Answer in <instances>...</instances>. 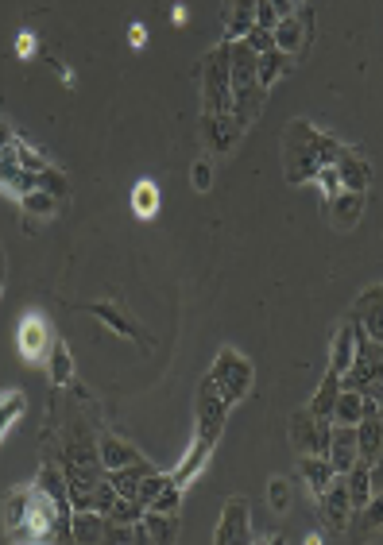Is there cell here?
I'll use <instances>...</instances> for the list:
<instances>
[{"label": "cell", "mask_w": 383, "mask_h": 545, "mask_svg": "<svg viewBox=\"0 0 383 545\" xmlns=\"http://www.w3.org/2000/svg\"><path fill=\"white\" fill-rule=\"evenodd\" d=\"M341 147L345 144H337L333 136L318 132L310 120H291L287 136H283V171H287V182H295V186L314 182L322 167L337 163Z\"/></svg>", "instance_id": "6da1fadb"}, {"label": "cell", "mask_w": 383, "mask_h": 545, "mask_svg": "<svg viewBox=\"0 0 383 545\" xmlns=\"http://www.w3.org/2000/svg\"><path fill=\"white\" fill-rule=\"evenodd\" d=\"M229 82H233L236 124L252 128V120L264 113L267 89L260 86V55L244 39H229Z\"/></svg>", "instance_id": "7a4b0ae2"}, {"label": "cell", "mask_w": 383, "mask_h": 545, "mask_svg": "<svg viewBox=\"0 0 383 545\" xmlns=\"http://www.w3.org/2000/svg\"><path fill=\"white\" fill-rule=\"evenodd\" d=\"M198 86H202V113L221 116L233 113V82H229V39L209 47L198 66Z\"/></svg>", "instance_id": "3957f363"}, {"label": "cell", "mask_w": 383, "mask_h": 545, "mask_svg": "<svg viewBox=\"0 0 383 545\" xmlns=\"http://www.w3.org/2000/svg\"><path fill=\"white\" fill-rule=\"evenodd\" d=\"M209 379H213V387L221 391V399L236 406V402L244 399L248 391H252V360L248 356H240L236 348H221L217 352V360H213V368H209Z\"/></svg>", "instance_id": "277c9868"}, {"label": "cell", "mask_w": 383, "mask_h": 545, "mask_svg": "<svg viewBox=\"0 0 383 545\" xmlns=\"http://www.w3.org/2000/svg\"><path fill=\"white\" fill-rule=\"evenodd\" d=\"M225 418H229V402L221 399V391L213 387V379L206 375V379L198 383V395H194V422H198V433H194V437L217 445L221 433H225Z\"/></svg>", "instance_id": "5b68a950"}, {"label": "cell", "mask_w": 383, "mask_h": 545, "mask_svg": "<svg viewBox=\"0 0 383 545\" xmlns=\"http://www.w3.org/2000/svg\"><path fill=\"white\" fill-rule=\"evenodd\" d=\"M380 379H383V345L356 329V356H353V364H349V372L341 375V383L353 387V391H368V387H376Z\"/></svg>", "instance_id": "8992f818"}, {"label": "cell", "mask_w": 383, "mask_h": 545, "mask_svg": "<svg viewBox=\"0 0 383 545\" xmlns=\"http://www.w3.org/2000/svg\"><path fill=\"white\" fill-rule=\"evenodd\" d=\"M16 345H20V356H24L28 364H47V352L55 345V333H51L47 317L39 314V310H28V314L20 317V325H16Z\"/></svg>", "instance_id": "52a82bcc"}, {"label": "cell", "mask_w": 383, "mask_h": 545, "mask_svg": "<svg viewBox=\"0 0 383 545\" xmlns=\"http://www.w3.org/2000/svg\"><path fill=\"white\" fill-rule=\"evenodd\" d=\"M329 433H333V422L329 418H318L310 410H298L291 418V445L298 453H329Z\"/></svg>", "instance_id": "ba28073f"}, {"label": "cell", "mask_w": 383, "mask_h": 545, "mask_svg": "<svg viewBox=\"0 0 383 545\" xmlns=\"http://www.w3.org/2000/svg\"><path fill=\"white\" fill-rule=\"evenodd\" d=\"M349 515H353L349 488H345V476H337V480L318 495V518H322L325 530L341 534V530H349Z\"/></svg>", "instance_id": "9c48e42d"}, {"label": "cell", "mask_w": 383, "mask_h": 545, "mask_svg": "<svg viewBox=\"0 0 383 545\" xmlns=\"http://www.w3.org/2000/svg\"><path fill=\"white\" fill-rule=\"evenodd\" d=\"M217 545H248L256 542L252 534V515H248V503L244 499H229L225 511H221V522H217V534H213Z\"/></svg>", "instance_id": "30bf717a"}, {"label": "cell", "mask_w": 383, "mask_h": 545, "mask_svg": "<svg viewBox=\"0 0 383 545\" xmlns=\"http://www.w3.org/2000/svg\"><path fill=\"white\" fill-rule=\"evenodd\" d=\"M271 39H275V47H279L283 55H302V51L310 47V12H298L295 8L291 16H279Z\"/></svg>", "instance_id": "8fae6325"}, {"label": "cell", "mask_w": 383, "mask_h": 545, "mask_svg": "<svg viewBox=\"0 0 383 545\" xmlns=\"http://www.w3.org/2000/svg\"><path fill=\"white\" fill-rule=\"evenodd\" d=\"M240 136H244V128L236 124L233 113H221V116L202 113V144H206L213 155H229Z\"/></svg>", "instance_id": "7c38bea8"}, {"label": "cell", "mask_w": 383, "mask_h": 545, "mask_svg": "<svg viewBox=\"0 0 383 545\" xmlns=\"http://www.w3.org/2000/svg\"><path fill=\"white\" fill-rule=\"evenodd\" d=\"M349 321H356L360 333H368L372 341L383 345V287H368L360 298L353 302V314Z\"/></svg>", "instance_id": "4fadbf2b"}, {"label": "cell", "mask_w": 383, "mask_h": 545, "mask_svg": "<svg viewBox=\"0 0 383 545\" xmlns=\"http://www.w3.org/2000/svg\"><path fill=\"white\" fill-rule=\"evenodd\" d=\"M89 314L97 317V321H105L109 329H117L120 337H136V341H144V345H151V333L136 321L132 314H124L120 306H113V302H89L86 306Z\"/></svg>", "instance_id": "5bb4252c"}, {"label": "cell", "mask_w": 383, "mask_h": 545, "mask_svg": "<svg viewBox=\"0 0 383 545\" xmlns=\"http://www.w3.org/2000/svg\"><path fill=\"white\" fill-rule=\"evenodd\" d=\"M325 209H329L333 229L341 232L356 229V221L364 217V190H341V194H333V198L325 201Z\"/></svg>", "instance_id": "9a60e30c"}, {"label": "cell", "mask_w": 383, "mask_h": 545, "mask_svg": "<svg viewBox=\"0 0 383 545\" xmlns=\"http://www.w3.org/2000/svg\"><path fill=\"white\" fill-rule=\"evenodd\" d=\"M329 464L337 468V476H345L360 460V449H356V426H337L333 422V433H329Z\"/></svg>", "instance_id": "2e32d148"}, {"label": "cell", "mask_w": 383, "mask_h": 545, "mask_svg": "<svg viewBox=\"0 0 383 545\" xmlns=\"http://www.w3.org/2000/svg\"><path fill=\"white\" fill-rule=\"evenodd\" d=\"M97 453H101V468H105V472L132 468V464H140V460H144L136 445L120 441V437H113V433H101V437H97Z\"/></svg>", "instance_id": "e0dca14e"}, {"label": "cell", "mask_w": 383, "mask_h": 545, "mask_svg": "<svg viewBox=\"0 0 383 545\" xmlns=\"http://www.w3.org/2000/svg\"><path fill=\"white\" fill-rule=\"evenodd\" d=\"M337 178H341V186L345 190H368V182H372V167H368V159L360 155V151H349V147H341V155H337Z\"/></svg>", "instance_id": "ac0fdd59"}, {"label": "cell", "mask_w": 383, "mask_h": 545, "mask_svg": "<svg viewBox=\"0 0 383 545\" xmlns=\"http://www.w3.org/2000/svg\"><path fill=\"white\" fill-rule=\"evenodd\" d=\"M70 530H74V542L97 545L109 538V518L101 515V511H93V507H82V511H74V518H70Z\"/></svg>", "instance_id": "d6986e66"}, {"label": "cell", "mask_w": 383, "mask_h": 545, "mask_svg": "<svg viewBox=\"0 0 383 545\" xmlns=\"http://www.w3.org/2000/svg\"><path fill=\"white\" fill-rule=\"evenodd\" d=\"M298 472H302V480H306V488L314 491V499L322 495L333 480H337V468L329 464V457H318V453H302V460H298Z\"/></svg>", "instance_id": "ffe728a7"}, {"label": "cell", "mask_w": 383, "mask_h": 545, "mask_svg": "<svg viewBox=\"0 0 383 545\" xmlns=\"http://www.w3.org/2000/svg\"><path fill=\"white\" fill-rule=\"evenodd\" d=\"M353 356H356V321H345V325H337L333 345H329V372L345 375L349 364H353Z\"/></svg>", "instance_id": "44dd1931"}, {"label": "cell", "mask_w": 383, "mask_h": 545, "mask_svg": "<svg viewBox=\"0 0 383 545\" xmlns=\"http://www.w3.org/2000/svg\"><path fill=\"white\" fill-rule=\"evenodd\" d=\"M213 449H217V445H209V441H202V437H194V445L186 449V457L178 460L175 472H171L178 488H186V484H190V480H194V476H198V472L206 468L209 457H213Z\"/></svg>", "instance_id": "7402d4cb"}, {"label": "cell", "mask_w": 383, "mask_h": 545, "mask_svg": "<svg viewBox=\"0 0 383 545\" xmlns=\"http://www.w3.org/2000/svg\"><path fill=\"white\" fill-rule=\"evenodd\" d=\"M31 495H35V484H20V488H12L8 495H4V530H8V538L24 526L28 507H31Z\"/></svg>", "instance_id": "603a6c76"}, {"label": "cell", "mask_w": 383, "mask_h": 545, "mask_svg": "<svg viewBox=\"0 0 383 545\" xmlns=\"http://www.w3.org/2000/svg\"><path fill=\"white\" fill-rule=\"evenodd\" d=\"M221 16H225V39H244L256 16V0H225Z\"/></svg>", "instance_id": "cb8c5ba5"}, {"label": "cell", "mask_w": 383, "mask_h": 545, "mask_svg": "<svg viewBox=\"0 0 383 545\" xmlns=\"http://www.w3.org/2000/svg\"><path fill=\"white\" fill-rule=\"evenodd\" d=\"M364 406H368V395H364V391L341 387V395H337V402H333L329 422H337V426H356V422L364 418Z\"/></svg>", "instance_id": "d4e9b609"}, {"label": "cell", "mask_w": 383, "mask_h": 545, "mask_svg": "<svg viewBox=\"0 0 383 545\" xmlns=\"http://www.w3.org/2000/svg\"><path fill=\"white\" fill-rule=\"evenodd\" d=\"M345 488H349V503H353V511H360L368 499H372V488H376V476H372V464H364V460H356L353 468L345 472Z\"/></svg>", "instance_id": "484cf974"}, {"label": "cell", "mask_w": 383, "mask_h": 545, "mask_svg": "<svg viewBox=\"0 0 383 545\" xmlns=\"http://www.w3.org/2000/svg\"><path fill=\"white\" fill-rule=\"evenodd\" d=\"M159 205H163V190H159L151 178H140V182L132 186V213H136L140 221H151V217L159 213Z\"/></svg>", "instance_id": "4316f807"}, {"label": "cell", "mask_w": 383, "mask_h": 545, "mask_svg": "<svg viewBox=\"0 0 383 545\" xmlns=\"http://www.w3.org/2000/svg\"><path fill=\"white\" fill-rule=\"evenodd\" d=\"M148 542H175L178 538V515H167V511H151L144 507V518H140Z\"/></svg>", "instance_id": "83f0119b"}, {"label": "cell", "mask_w": 383, "mask_h": 545, "mask_svg": "<svg viewBox=\"0 0 383 545\" xmlns=\"http://www.w3.org/2000/svg\"><path fill=\"white\" fill-rule=\"evenodd\" d=\"M341 375L337 372H325V379L318 383V391H314V399H310V414H318V418H329L333 414V402H337V395H341Z\"/></svg>", "instance_id": "f1b7e54d"}, {"label": "cell", "mask_w": 383, "mask_h": 545, "mask_svg": "<svg viewBox=\"0 0 383 545\" xmlns=\"http://www.w3.org/2000/svg\"><path fill=\"white\" fill-rule=\"evenodd\" d=\"M16 201H20V209H24V217H28V221H35V217H51V213L59 209V198H55L51 190H43V186L24 190Z\"/></svg>", "instance_id": "f546056e"}, {"label": "cell", "mask_w": 383, "mask_h": 545, "mask_svg": "<svg viewBox=\"0 0 383 545\" xmlns=\"http://www.w3.org/2000/svg\"><path fill=\"white\" fill-rule=\"evenodd\" d=\"M24 410H28V395L24 391H0V441L24 418Z\"/></svg>", "instance_id": "4dcf8cb0"}, {"label": "cell", "mask_w": 383, "mask_h": 545, "mask_svg": "<svg viewBox=\"0 0 383 545\" xmlns=\"http://www.w3.org/2000/svg\"><path fill=\"white\" fill-rule=\"evenodd\" d=\"M47 372L55 379V387H70V379H74V360H70V348L62 345L59 337H55V345L47 352Z\"/></svg>", "instance_id": "1f68e13d"}, {"label": "cell", "mask_w": 383, "mask_h": 545, "mask_svg": "<svg viewBox=\"0 0 383 545\" xmlns=\"http://www.w3.org/2000/svg\"><path fill=\"white\" fill-rule=\"evenodd\" d=\"M287 70H291V55H283L279 47H271L267 55H260V86L271 89Z\"/></svg>", "instance_id": "d6a6232c"}, {"label": "cell", "mask_w": 383, "mask_h": 545, "mask_svg": "<svg viewBox=\"0 0 383 545\" xmlns=\"http://www.w3.org/2000/svg\"><path fill=\"white\" fill-rule=\"evenodd\" d=\"M267 507L275 515H287V507H291V484H287V476H271L267 480Z\"/></svg>", "instance_id": "836d02e7"}, {"label": "cell", "mask_w": 383, "mask_h": 545, "mask_svg": "<svg viewBox=\"0 0 383 545\" xmlns=\"http://www.w3.org/2000/svg\"><path fill=\"white\" fill-rule=\"evenodd\" d=\"M16 163L31 174H39V171H47V167H51V159H47L43 151H35L31 144H24V140H16Z\"/></svg>", "instance_id": "e575fe53"}, {"label": "cell", "mask_w": 383, "mask_h": 545, "mask_svg": "<svg viewBox=\"0 0 383 545\" xmlns=\"http://www.w3.org/2000/svg\"><path fill=\"white\" fill-rule=\"evenodd\" d=\"M360 526L368 534H383V495H372L364 507H360Z\"/></svg>", "instance_id": "d590c367"}, {"label": "cell", "mask_w": 383, "mask_h": 545, "mask_svg": "<svg viewBox=\"0 0 383 545\" xmlns=\"http://www.w3.org/2000/svg\"><path fill=\"white\" fill-rule=\"evenodd\" d=\"M151 511H167V515H178V507H182V488L178 484H167V488L159 491L155 499L148 503Z\"/></svg>", "instance_id": "8d00e7d4"}, {"label": "cell", "mask_w": 383, "mask_h": 545, "mask_svg": "<svg viewBox=\"0 0 383 545\" xmlns=\"http://www.w3.org/2000/svg\"><path fill=\"white\" fill-rule=\"evenodd\" d=\"M39 186H43V190H51V194H55L59 201L70 194V178H66L59 167H47V171H39Z\"/></svg>", "instance_id": "74e56055"}, {"label": "cell", "mask_w": 383, "mask_h": 545, "mask_svg": "<svg viewBox=\"0 0 383 545\" xmlns=\"http://www.w3.org/2000/svg\"><path fill=\"white\" fill-rule=\"evenodd\" d=\"M117 499H120V495H117V488L109 484V476H101V480H97V488H93V511H101V515H109Z\"/></svg>", "instance_id": "f35d334b"}, {"label": "cell", "mask_w": 383, "mask_h": 545, "mask_svg": "<svg viewBox=\"0 0 383 545\" xmlns=\"http://www.w3.org/2000/svg\"><path fill=\"white\" fill-rule=\"evenodd\" d=\"M190 182H194L198 194H209V190H213V163H209V159H198V163L190 167Z\"/></svg>", "instance_id": "ab89813d"}, {"label": "cell", "mask_w": 383, "mask_h": 545, "mask_svg": "<svg viewBox=\"0 0 383 545\" xmlns=\"http://www.w3.org/2000/svg\"><path fill=\"white\" fill-rule=\"evenodd\" d=\"M314 182H318V190H322L325 201L333 198V194H341V190H345V186H341V178H337V167H333V163H329V167H322Z\"/></svg>", "instance_id": "60d3db41"}, {"label": "cell", "mask_w": 383, "mask_h": 545, "mask_svg": "<svg viewBox=\"0 0 383 545\" xmlns=\"http://www.w3.org/2000/svg\"><path fill=\"white\" fill-rule=\"evenodd\" d=\"M275 24H279V12L271 8V0H256V16H252V28L275 31Z\"/></svg>", "instance_id": "b9f144b4"}, {"label": "cell", "mask_w": 383, "mask_h": 545, "mask_svg": "<svg viewBox=\"0 0 383 545\" xmlns=\"http://www.w3.org/2000/svg\"><path fill=\"white\" fill-rule=\"evenodd\" d=\"M244 43L256 51V55H267L271 47H275V39H271V31L264 28H248V35H244Z\"/></svg>", "instance_id": "7bdbcfd3"}, {"label": "cell", "mask_w": 383, "mask_h": 545, "mask_svg": "<svg viewBox=\"0 0 383 545\" xmlns=\"http://www.w3.org/2000/svg\"><path fill=\"white\" fill-rule=\"evenodd\" d=\"M16 55H20V58L43 55V47L35 43V35H31V31H20V39H16Z\"/></svg>", "instance_id": "ee69618b"}, {"label": "cell", "mask_w": 383, "mask_h": 545, "mask_svg": "<svg viewBox=\"0 0 383 545\" xmlns=\"http://www.w3.org/2000/svg\"><path fill=\"white\" fill-rule=\"evenodd\" d=\"M128 43H132L136 51H144V47H148V28H144V24H132V28H128Z\"/></svg>", "instance_id": "f6af8a7d"}, {"label": "cell", "mask_w": 383, "mask_h": 545, "mask_svg": "<svg viewBox=\"0 0 383 545\" xmlns=\"http://www.w3.org/2000/svg\"><path fill=\"white\" fill-rule=\"evenodd\" d=\"M12 144H16V128H12L8 120H0V151H4V147H12Z\"/></svg>", "instance_id": "bcb514c9"}, {"label": "cell", "mask_w": 383, "mask_h": 545, "mask_svg": "<svg viewBox=\"0 0 383 545\" xmlns=\"http://www.w3.org/2000/svg\"><path fill=\"white\" fill-rule=\"evenodd\" d=\"M271 8H275L279 16H291V12H295V4H291V0H271Z\"/></svg>", "instance_id": "7dc6e473"}, {"label": "cell", "mask_w": 383, "mask_h": 545, "mask_svg": "<svg viewBox=\"0 0 383 545\" xmlns=\"http://www.w3.org/2000/svg\"><path fill=\"white\" fill-rule=\"evenodd\" d=\"M186 16H190V12H186V4H175V12H171V20H175L178 28L186 24Z\"/></svg>", "instance_id": "c3c4849f"}, {"label": "cell", "mask_w": 383, "mask_h": 545, "mask_svg": "<svg viewBox=\"0 0 383 545\" xmlns=\"http://www.w3.org/2000/svg\"><path fill=\"white\" fill-rule=\"evenodd\" d=\"M364 395H372V399H376V402H380V406H383V379H380V383H376V387H368Z\"/></svg>", "instance_id": "681fc988"}, {"label": "cell", "mask_w": 383, "mask_h": 545, "mask_svg": "<svg viewBox=\"0 0 383 545\" xmlns=\"http://www.w3.org/2000/svg\"><path fill=\"white\" fill-rule=\"evenodd\" d=\"M4 283H8V259L0 252V290H4Z\"/></svg>", "instance_id": "f907efd6"}, {"label": "cell", "mask_w": 383, "mask_h": 545, "mask_svg": "<svg viewBox=\"0 0 383 545\" xmlns=\"http://www.w3.org/2000/svg\"><path fill=\"white\" fill-rule=\"evenodd\" d=\"M291 4H295V8H298V4H302V0H291Z\"/></svg>", "instance_id": "816d5d0a"}]
</instances>
